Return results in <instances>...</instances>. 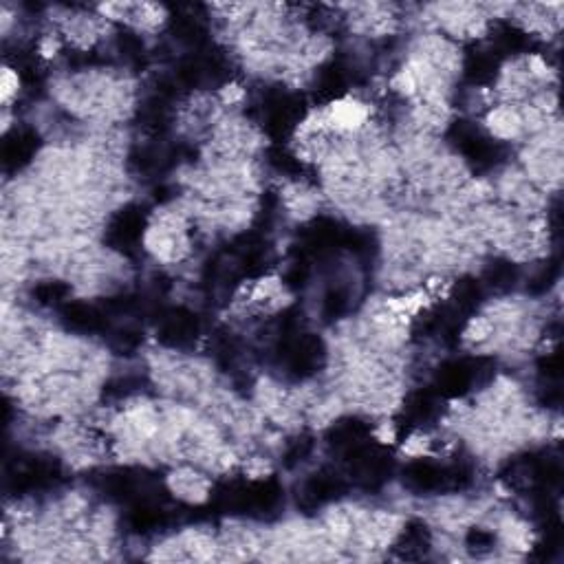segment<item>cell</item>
<instances>
[{
  "instance_id": "obj_1",
  "label": "cell",
  "mask_w": 564,
  "mask_h": 564,
  "mask_svg": "<svg viewBox=\"0 0 564 564\" xmlns=\"http://www.w3.org/2000/svg\"><path fill=\"white\" fill-rule=\"evenodd\" d=\"M282 490L280 481L276 476H269L263 481H243L232 479L223 481L216 487L210 505L216 514H241V516H254L265 518L278 512L282 503Z\"/></svg>"
},
{
  "instance_id": "obj_2",
  "label": "cell",
  "mask_w": 564,
  "mask_h": 564,
  "mask_svg": "<svg viewBox=\"0 0 564 564\" xmlns=\"http://www.w3.org/2000/svg\"><path fill=\"white\" fill-rule=\"evenodd\" d=\"M274 353L278 364L296 382H305L320 373V368L327 362V346L322 338L313 333H298L294 318H285V327L280 331Z\"/></svg>"
},
{
  "instance_id": "obj_3",
  "label": "cell",
  "mask_w": 564,
  "mask_h": 564,
  "mask_svg": "<svg viewBox=\"0 0 564 564\" xmlns=\"http://www.w3.org/2000/svg\"><path fill=\"white\" fill-rule=\"evenodd\" d=\"M448 144L457 150L474 172H490L498 168L507 157V148L501 141L492 139L468 119H457L448 128Z\"/></svg>"
},
{
  "instance_id": "obj_4",
  "label": "cell",
  "mask_w": 564,
  "mask_h": 564,
  "mask_svg": "<svg viewBox=\"0 0 564 564\" xmlns=\"http://www.w3.org/2000/svg\"><path fill=\"white\" fill-rule=\"evenodd\" d=\"M496 373V364L487 357H461L441 364L435 373V390L439 397L457 399L485 386Z\"/></svg>"
},
{
  "instance_id": "obj_5",
  "label": "cell",
  "mask_w": 564,
  "mask_h": 564,
  "mask_svg": "<svg viewBox=\"0 0 564 564\" xmlns=\"http://www.w3.org/2000/svg\"><path fill=\"white\" fill-rule=\"evenodd\" d=\"M346 472H349L353 485L366 492H375L384 487L395 472V457L388 448L379 443L366 441L344 454Z\"/></svg>"
},
{
  "instance_id": "obj_6",
  "label": "cell",
  "mask_w": 564,
  "mask_h": 564,
  "mask_svg": "<svg viewBox=\"0 0 564 564\" xmlns=\"http://www.w3.org/2000/svg\"><path fill=\"white\" fill-rule=\"evenodd\" d=\"M97 492L106 496L108 501L133 505L137 501H148V498H166L161 492V483L146 470L133 468H115L102 472L95 481Z\"/></svg>"
},
{
  "instance_id": "obj_7",
  "label": "cell",
  "mask_w": 564,
  "mask_h": 564,
  "mask_svg": "<svg viewBox=\"0 0 564 564\" xmlns=\"http://www.w3.org/2000/svg\"><path fill=\"white\" fill-rule=\"evenodd\" d=\"M230 80V62L219 51L199 49L190 58L181 60L175 73L177 89L192 91V89H214Z\"/></svg>"
},
{
  "instance_id": "obj_8",
  "label": "cell",
  "mask_w": 564,
  "mask_h": 564,
  "mask_svg": "<svg viewBox=\"0 0 564 564\" xmlns=\"http://www.w3.org/2000/svg\"><path fill=\"white\" fill-rule=\"evenodd\" d=\"M62 481V468L56 459L25 457L18 459L7 470V492L14 496H27L47 492Z\"/></svg>"
},
{
  "instance_id": "obj_9",
  "label": "cell",
  "mask_w": 564,
  "mask_h": 564,
  "mask_svg": "<svg viewBox=\"0 0 564 564\" xmlns=\"http://www.w3.org/2000/svg\"><path fill=\"white\" fill-rule=\"evenodd\" d=\"M351 227H344L340 221L329 216H318L307 227H302L298 243V260L311 263V260H324L335 256L340 249H346Z\"/></svg>"
},
{
  "instance_id": "obj_10",
  "label": "cell",
  "mask_w": 564,
  "mask_h": 564,
  "mask_svg": "<svg viewBox=\"0 0 564 564\" xmlns=\"http://www.w3.org/2000/svg\"><path fill=\"white\" fill-rule=\"evenodd\" d=\"M307 115L305 97L298 93L274 91L265 97L263 126L274 141H285Z\"/></svg>"
},
{
  "instance_id": "obj_11",
  "label": "cell",
  "mask_w": 564,
  "mask_h": 564,
  "mask_svg": "<svg viewBox=\"0 0 564 564\" xmlns=\"http://www.w3.org/2000/svg\"><path fill=\"white\" fill-rule=\"evenodd\" d=\"M148 227V210L144 205L130 203L122 210L115 212L111 223L106 225L104 241L111 249H117L122 254H133L135 249L144 241Z\"/></svg>"
},
{
  "instance_id": "obj_12",
  "label": "cell",
  "mask_w": 564,
  "mask_h": 564,
  "mask_svg": "<svg viewBox=\"0 0 564 564\" xmlns=\"http://www.w3.org/2000/svg\"><path fill=\"white\" fill-rule=\"evenodd\" d=\"M201 335V320L186 307H172L159 311L157 340L168 349H188Z\"/></svg>"
},
{
  "instance_id": "obj_13",
  "label": "cell",
  "mask_w": 564,
  "mask_h": 564,
  "mask_svg": "<svg viewBox=\"0 0 564 564\" xmlns=\"http://www.w3.org/2000/svg\"><path fill=\"white\" fill-rule=\"evenodd\" d=\"M346 492H349V485H346L340 474H335L331 470H320L316 474H311L309 479L302 483L298 492V507L311 514L322 505L340 501Z\"/></svg>"
},
{
  "instance_id": "obj_14",
  "label": "cell",
  "mask_w": 564,
  "mask_h": 564,
  "mask_svg": "<svg viewBox=\"0 0 564 564\" xmlns=\"http://www.w3.org/2000/svg\"><path fill=\"white\" fill-rule=\"evenodd\" d=\"M465 320L468 318L461 316V313L454 309L450 302H446V305H437L430 311L421 313L412 333H415L417 338H426V340L441 338L446 342H454L459 338V333L463 331Z\"/></svg>"
},
{
  "instance_id": "obj_15",
  "label": "cell",
  "mask_w": 564,
  "mask_h": 564,
  "mask_svg": "<svg viewBox=\"0 0 564 564\" xmlns=\"http://www.w3.org/2000/svg\"><path fill=\"white\" fill-rule=\"evenodd\" d=\"M401 481H404L410 492L421 496L448 492V465H439L428 459H415L401 472Z\"/></svg>"
},
{
  "instance_id": "obj_16",
  "label": "cell",
  "mask_w": 564,
  "mask_h": 564,
  "mask_svg": "<svg viewBox=\"0 0 564 564\" xmlns=\"http://www.w3.org/2000/svg\"><path fill=\"white\" fill-rule=\"evenodd\" d=\"M166 498H148V501H137L128 505V512L124 516V525L135 536H148L155 531L170 525V512L164 505Z\"/></svg>"
},
{
  "instance_id": "obj_17",
  "label": "cell",
  "mask_w": 564,
  "mask_h": 564,
  "mask_svg": "<svg viewBox=\"0 0 564 564\" xmlns=\"http://www.w3.org/2000/svg\"><path fill=\"white\" fill-rule=\"evenodd\" d=\"M60 322L64 329L82 335H97L108 331V313L106 309L91 305V302H67L60 307Z\"/></svg>"
},
{
  "instance_id": "obj_18",
  "label": "cell",
  "mask_w": 564,
  "mask_h": 564,
  "mask_svg": "<svg viewBox=\"0 0 564 564\" xmlns=\"http://www.w3.org/2000/svg\"><path fill=\"white\" fill-rule=\"evenodd\" d=\"M40 144L42 141L36 130H29V128L12 130V133H9L3 141V150H0L5 170L18 172V170L27 168L40 150Z\"/></svg>"
},
{
  "instance_id": "obj_19",
  "label": "cell",
  "mask_w": 564,
  "mask_h": 564,
  "mask_svg": "<svg viewBox=\"0 0 564 564\" xmlns=\"http://www.w3.org/2000/svg\"><path fill=\"white\" fill-rule=\"evenodd\" d=\"M441 415V401L437 390H415V393H410L404 401V406H401L399 412V428H421V426H428V423L435 421Z\"/></svg>"
},
{
  "instance_id": "obj_20",
  "label": "cell",
  "mask_w": 564,
  "mask_h": 564,
  "mask_svg": "<svg viewBox=\"0 0 564 564\" xmlns=\"http://www.w3.org/2000/svg\"><path fill=\"white\" fill-rule=\"evenodd\" d=\"M371 423L362 417H342L338 421H333L327 435H324V441L329 443V448L340 450V452H349L362 443L371 441Z\"/></svg>"
},
{
  "instance_id": "obj_21",
  "label": "cell",
  "mask_w": 564,
  "mask_h": 564,
  "mask_svg": "<svg viewBox=\"0 0 564 564\" xmlns=\"http://www.w3.org/2000/svg\"><path fill=\"white\" fill-rule=\"evenodd\" d=\"M170 34L181 45L203 49L205 40H208V27L192 7H177L170 14Z\"/></svg>"
},
{
  "instance_id": "obj_22",
  "label": "cell",
  "mask_w": 564,
  "mask_h": 564,
  "mask_svg": "<svg viewBox=\"0 0 564 564\" xmlns=\"http://www.w3.org/2000/svg\"><path fill=\"white\" fill-rule=\"evenodd\" d=\"M179 161L177 148H159V146H137L128 155V170L135 175H153L172 168Z\"/></svg>"
},
{
  "instance_id": "obj_23",
  "label": "cell",
  "mask_w": 564,
  "mask_h": 564,
  "mask_svg": "<svg viewBox=\"0 0 564 564\" xmlns=\"http://www.w3.org/2000/svg\"><path fill=\"white\" fill-rule=\"evenodd\" d=\"M432 536L426 523L410 520L393 545V556L399 560H423L428 556Z\"/></svg>"
},
{
  "instance_id": "obj_24",
  "label": "cell",
  "mask_w": 564,
  "mask_h": 564,
  "mask_svg": "<svg viewBox=\"0 0 564 564\" xmlns=\"http://www.w3.org/2000/svg\"><path fill=\"white\" fill-rule=\"evenodd\" d=\"M349 91V69L340 62H329L316 75V100L335 102Z\"/></svg>"
},
{
  "instance_id": "obj_25",
  "label": "cell",
  "mask_w": 564,
  "mask_h": 564,
  "mask_svg": "<svg viewBox=\"0 0 564 564\" xmlns=\"http://www.w3.org/2000/svg\"><path fill=\"white\" fill-rule=\"evenodd\" d=\"M463 78L472 86H487L498 78V56L492 51H472L463 62Z\"/></svg>"
},
{
  "instance_id": "obj_26",
  "label": "cell",
  "mask_w": 564,
  "mask_h": 564,
  "mask_svg": "<svg viewBox=\"0 0 564 564\" xmlns=\"http://www.w3.org/2000/svg\"><path fill=\"white\" fill-rule=\"evenodd\" d=\"M485 300V289L483 282L476 280L472 276H465L461 280L454 282L452 294H450V305L457 309L461 316L470 318L474 311H479Z\"/></svg>"
},
{
  "instance_id": "obj_27",
  "label": "cell",
  "mask_w": 564,
  "mask_h": 564,
  "mask_svg": "<svg viewBox=\"0 0 564 564\" xmlns=\"http://www.w3.org/2000/svg\"><path fill=\"white\" fill-rule=\"evenodd\" d=\"M492 45L494 51L501 53V56H520V53H527L534 47V42H531L527 31L520 27L512 23H498L492 29Z\"/></svg>"
},
{
  "instance_id": "obj_28",
  "label": "cell",
  "mask_w": 564,
  "mask_h": 564,
  "mask_svg": "<svg viewBox=\"0 0 564 564\" xmlns=\"http://www.w3.org/2000/svg\"><path fill=\"white\" fill-rule=\"evenodd\" d=\"M520 278V269L512 260H505V258H498L492 260L490 265H487L483 280L485 285L498 291V294H505V291H512L516 287V282Z\"/></svg>"
},
{
  "instance_id": "obj_29",
  "label": "cell",
  "mask_w": 564,
  "mask_h": 564,
  "mask_svg": "<svg viewBox=\"0 0 564 564\" xmlns=\"http://www.w3.org/2000/svg\"><path fill=\"white\" fill-rule=\"evenodd\" d=\"M267 164L289 179H300L305 175V164L285 146H271L267 150Z\"/></svg>"
},
{
  "instance_id": "obj_30",
  "label": "cell",
  "mask_w": 564,
  "mask_h": 564,
  "mask_svg": "<svg viewBox=\"0 0 564 564\" xmlns=\"http://www.w3.org/2000/svg\"><path fill=\"white\" fill-rule=\"evenodd\" d=\"M146 386V379L139 375H124V377H113L108 379L102 388V395L108 401H122L141 393Z\"/></svg>"
},
{
  "instance_id": "obj_31",
  "label": "cell",
  "mask_w": 564,
  "mask_h": 564,
  "mask_svg": "<svg viewBox=\"0 0 564 564\" xmlns=\"http://www.w3.org/2000/svg\"><path fill=\"white\" fill-rule=\"evenodd\" d=\"M69 294H71V287L64 285V282H60V280L38 282V285L34 287V291H31V296H34V300L42 307H62V305H67Z\"/></svg>"
},
{
  "instance_id": "obj_32",
  "label": "cell",
  "mask_w": 564,
  "mask_h": 564,
  "mask_svg": "<svg viewBox=\"0 0 564 564\" xmlns=\"http://www.w3.org/2000/svg\"><path fill=\"white\" fill-rule=\"evenodd\" d=\"M349 307H351L349 289L342 287V285H335L322 298V318H324V322L340 320L342 316H346Z\"/></svg>"
},
{
  "instance_id": "obj_33",
  "label": "cell",
  "mask_w": 564,
  "mask_h": 564,
  "mask_svg": "<svg viewBox=\"0 0 564 564\" xmlns=\"http://www.w3.org/2000/svg\"><path fill=\"white\" fill-rule=\"evenodd\" d=\"M560 278V258H551L547 263H542V267L536 271L534 276L527 282V291L531 296H542L556 285Z\"/></svg>"
},
{
  "instance_id": "obj_34",
  "label": "cell",
  "mask_w": 564,
  "mask_h": 564,
  "mask_svg": "<svg viewBox=\"0 0 564 564\" xmlns=\"http://www.w3.org/2000/svg\"><path fill=\"white\" fill-rule=\"evenodd\" d=\"M212 355H214V362L219 364L225 371H230V368L236 364L238 355H241V349H238V342L232 333H219L214 338L212 344Z\"/></svg>"
},
{
  "instance_id": "obj_35",
  "label": "cell",
  "mask_w": 564,
  "mask_h": 564,
  "mask_svg": "<svg viewBox=\"0 0 564 564\" xmlns=\"http://www.w3.org/2000/svg\"><path fill=\"white\" fill-rule=\"evenodd\" d=\"M117 49L130 64H144L146 60V47L133 31H119L117 36Z\"/></svg>"
},
{
  "instance_id": "obj_36",
  "label": "cell",
  "mask_w": 564,
  "mask_h": 564,
  "mask_svg": "<svg viewBox=\"0 0 564 564\" xmlns=\"http://www.w3.org/2000/svg\"><path fill=\"white\" fill-rule=\"evenodd\" d=\"M141 333L135 329H122L113 335L111 346L117 355H130L139 349Z\"/></svg>"
},
{
  "instance_id": "obj_37",
  "label": "cell",
  "mask_w": 564,
  "mask_h": 564,
  "mask_svg": "<svg viewBox=\"0 0 564 564\" xmlns=\"http://www.w3.org/2000/svg\"><path fill=\"white\" fill-rule=\"evenodd\" d=\"M313 450V439L311 437H298L287 446L285 450V465L287 468H294L300 461H305Z\"/></svg>"
},
{
  "instance_id": "obj_38",
  "label": "cell",
  "mask_w": 564,
  "mask_h": 564,
  "mask_svg": "<svg viewBox=\"0 0 564 564\" xmlns=\"http://www.w3.org/2000/svg\"><path fill=\"white\" fill-rule=\"evenodd\" d=\"M560 371H562V360H560V351H553L549 355L542 357L538 362V375L542 382H556L560 379Z\"/></svg>"
},
{
  "instance_id": "obj_39",
  "label": "cell",
  "mask_w": 564,
  "mask_h": 564,
  "mask_svg": "<svg viewBox=\"0 0 564 564\" xmlns=\"http://www.w3.org/2000/svg\"><path fill=\"white\" fill-rule=\"evenodd\" d=\"M465 542H468L470 551H479V553L481 551H492L494 545H496V536L492 534V531L474 527V529H470V534H468V538H465Z\"/></svg>"
}]
</instances>
